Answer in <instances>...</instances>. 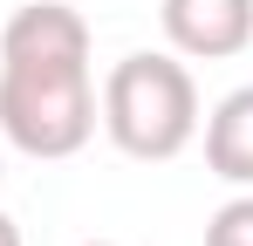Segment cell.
<instances>
[{
  "label": "cell",
  "mask_w": 253,
  "mask_h": 246,
  "mask_svg": "<svg viewBox=\"0 0 253 246\" xmlns=\"http://www.w3.org/2000/svg\"><path fill=\"white\" fill-rule=\"evenodd\" d=\"M0 137L28 158H76L96 137L89 21L69 0H35L0 28Z\"/></svg>",
  "instance_id": "6da1fadb"
},
{
  "label": "cell",
  "mask_w": 253,
  "mask_h": 246,
  "mask_svg": "<svg viewBox=\"0 0 253 246\" xmlns=\"http://www.w3.org/2000/svg\"><path fill=\"white\" fill-rule=\"evenodd\" d=\"M103 130L137 164H165L199 137V82L178 55L137 48L103 76Z\"/></svg>",
  "instance_id": "7a4b0ae2"
},
{
  "label": "cell",
  "mask_w": 253,
  "mask_h": 246,
  "mask_svg": "<svg viewBox=\"0 0 253 246\" xmlns=\"http://www.w3.org/2000/svg\"><path fill=\"white\" fill-rule=\"evenodd\" d=\"M158 21H165L171 55L226 62V55H240L253 41V0H165Z\"/></svg>",
  "instance_id": "3957f363"
},
{
  "label": "cell",
  "mask_w": 253,
  "mask_h": 246,
  "mask_svg": "<svg viewBox=\"0 0 253 246\" xmlns=\"http://www.w3.org/2000/svg\"><path fill=\"white\" fill-rule=\"evenodd\" d=\"M206 171L226 185H253V82L219 96L206 117Z\"/></svg>",
  "instance_id": "277c9868"
},
{
  "label": "cell",
  "mask_w": 253,
  "mask_h": 246,
  "mask_svg": "<svg viewBox=\"0 0 253 246\" xmlns=\"http://www.w3.org/2000/svg\"><path fill=\"white\" fill-rule=\"evenodd\" d=\"M206 246H253V192L226 199V205L206 219Z\"/></svg>",
  "instance_id": "5b68a950"
},
{
  "label": "cell",
  "mask_w": 253,
  "mask_h": 246,
  "mask_svg": "<svg viewBox=\"0 0 253 246\" xmlns=\"http://www.w3.org/2000/svg\"><path fill=\"white\" fill-rule=\"evenodd\" d=\"M0 246H21V226H14L7 212H0Z\"/></svg>",
  "instance_id": "8992f818"
},
{
  "label": "cell",
  "mask_w": 253,
  "mask_h": 246,
  "mask_svg": "<svg viewBox=\"0 0 253 246\" xmlns=\"http://www.w3.org/2000/svg\"><path fill=\"white\" fill-rule=\"evenodd\" d=\"M83 246H117V240H83Z\"/></svg>",
  "instance_id": "52a82bcc"
}]
</instances>
